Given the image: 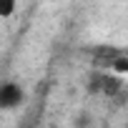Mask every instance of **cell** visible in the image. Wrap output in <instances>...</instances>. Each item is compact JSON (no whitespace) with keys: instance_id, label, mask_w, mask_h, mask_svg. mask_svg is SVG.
Listing matches in <instances>:
<instances>
[{"instance_id":"1","label":"cell","mask_w":128,"mask_h":128,"mask_svg":"<svg viewBox=\"0 0 128 128\" xmlns=\"http://www.w3.org/2000/svg\"><path fill=\"white\" fill-rule=\"evenodd\" d=\"M25 103V88L15 80L0 83V110H13Z\"/></svg>"},{"instance_id":"2","label":"cell","mask_w":128,"mask_h":128,"mask_svg":"<svg viewBox=\"0 0 128 128\" xmlns=\"http://www.w3.org/2000/svg\"><path fill=\"white\" fill-rule=\"evenodd\" d=\"M108 68L116 73V76H128V55H113L110 60H108Z\"/></svg>"},{"instance_id":"3","label":"cell","mask_w":128,"mask_h":128,"mask_svg":"<svg viewBox=\"0 0 128 128\" xmlns=\"http://www.w3.org/2000/svg\"><path fill=\"white\" fill-rule=\"evenodd\" d=\"M120 88H123V86H120V80H118L116 73H113V76H103V93H106V96H116Z\"/></svg>"},{"instance_id":"4","label":"cell","mask_w":128,"mask_h":128,"mask_svg":"<svg viewBox=\"0 0 128 128\" xmlns=\"http://www.w3.org/2000/svg\"><path fill=\"white\" fill-rule=\"evenodd\" d=\"M18 10V0H0V20L13 18Z\"/></svg>"}]
</instances>
